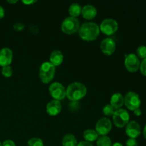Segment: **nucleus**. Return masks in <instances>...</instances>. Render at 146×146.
<instances>
[{"label":"nucleus","mask_w":146,"mask_h":146,"mask_svg":"<svg viewBox=\"0 0 146 146\" xmlns=\"http://www.w3.org/2000/svg\"><path fill=\"white\" fill-rule=\"evenodd\" d=\"M77 144L76 138L73 134H66L62 139V145L64 146H76Z\"/></svg>","instance_id":"nucleus-19"},{"label":"nucleus","mask_w":146,"mask_h":146,"mask_svg":"<svg viewBox=\"0 0 146 146\" xmlns=\"http://www.w3.org/2000/svg\"><path fill=\"white\" fill-rule=\"evenodd\" d=\"M115 109L111 105V104H107L103 108V112H104V115H108V116H110V115H113L114 113H115Z\"/></svg>","instance_id":"nucleus-23"},{"label":"nucleus","mask_w":146,"mask_h":146,"mask_svg":"<svg viewBox=\"0 0 146 146\" xmlns=\"http://www.w3.org/2000/svg\"><path fill=\"white\" fill-rule=\"evenodd\" d=\"M81 14L83 17L86 19H91L96 17L97 14V10L92 4H86L84 7H82Z\"/></svg>","instance_id":"nucleus-15"},{"label":"nucleus","mask_w":146,"mask_h":146,"mask_svg":"<svg viewBox=\"0 0 146 146\" xmlns=\"http://www.w3.org/2000/svg\"><path fill=\"white\" fill-rule=\"evenodd\" d=\"M138 142L135 138H131L127 140L126 146H138Z\"/></svg>","instance_id":"nucleus-27"},{"label":"nucleus","mask_w":146,"mask_h":146,"mask_svg":"<svg viewBox=\"0 0 146 146\" xmlns=\"http://www.w3.org/2000/svg\"><path fill=\"white\" fill-rule=\"evenodd\" d=\"M76 146H94V145H93L91 143L88 142V141H81V142L78 143L77 144Z\"/></svg>","instance_id":"nucleus-30"},{"label":"nucleus","mask_w":146,"mask_h":146,"mask_svg":"<svg viewBox=\"0 0 146 146\" xmlns=\"http://www.w3.org/2000/svg\"><path fill=\"white\" fill-rule=\"evenodd\" d=\"M13 59V53L10 48H3L0 50V66H9Z\"/></svg>","instance_id":"nucleus-13"},{"label":"nucleus","mask_w":146,"mask_h":146,"mask_svg":"<svg viewBox=\"0 0 146 146\" xmlns=\"http://www.w3.org/2000/svg\"><path fill=\"white\" fill-rule=\"evenodd\" d=\"M141 125L138 122L131 121L128 122L125 128V133L131 138H136L141 134Z\"/></svg>","instance_id":"nucleus-11"},{"label":"nucleus","mask_w":146,"mask_h":146,"mask_svg":"<svg viewBox=\"0 0 146 146\" xmlns=\"http://www.w3.org/2000/svg\"><path fill=\"white\" fill-rule=\"evenodd\" d=\"M97 146H111L112 142L109 137L107 135H102L97 139Z\"/></svg>","instance_id":"nucleus-21"},{"label":"nucleus","mask_w":146,"mask_h":146,"mask_svg":"<svg viewBox=\"0 0 146 146\" xmlns=\"http://www.w3.org/2000/svg\"><path fill=\"white\" fill-rule=\"evenodd\" d=\"M134 114H135V115H137V116H140V115H141V114H142V111H141V108H136L135 110H134Z\"/></svg>","instance_id":"nucleus-31"},{"label":"nucleus","mask_w":146,"mask_h":146,"mask_svg":"<svg viewBox=\"0 0 146 146\" xmlns=\"http://www.w3.org/2000/svg\"><path fill=\"white\" fill-rule=\"evenodd\" d=\"M17 1H17V0H15V1H10V0H9L8 2L10 3V4H14V3H17Z\"/></svg>","instance_id":"nucleus-36"},{"label":"nucleus","mask_w":146,"mask_h":146,"mask_svg":"<svg viewBox=\"0 0 146 146\" xmlns=\"http://www.w3.org/2000/svg\"><path fill=\"white\" fill-rule=\"evenodd\" d=\"M113 120L115 126L118 128H123L128 123L130 120V115L128 111L125 109L116 110L113 115Z\"/></svg>","instance_id":"nucleus-5"},{"label":"nucleus","mask_w":146,"mask_h":146,"mask_svg":"<svg viewBox=\"0 0 146 146\" xmlns=\"http://www.w3.org/2000/svg\"><path fill=\"white\" fill-rule=\"evenodd\" d=\"M64 60V55L59 50H54L51 52L50 56V62L54 66H59Z\"/></svg>","instance_id":"nucleus-17"},{"label":"nucleus","mask_w":146,"mask_h":146,"mask_svg":"<svg viewBox=\"0 0 146 146\" xmlns=\"http://www.w3.org/2000/svg\"><path fill=\"white\" fill-rule=\"evenodd\" d=\"M49 93L51 96L54 98V100L60 101L64 99L66 97V88L59 82H54L50 85Z\"/></svg>","instance_id":"nucleus-7"},{"label":"nucleus","mask_w":146,"mask_h":146,"mask_svg":"<svg viewBox=\"0 0 146 146\" xmlns=\"http://www.w3.org/2000/svg\"><path fill=\"white\" fill-rule=\"evenodd\" d=\"M81 10H82V7L81 4L78 3H73L68 8V12L71 14V17L76 18V17H78L81 13Z\"/></svg>","instance_id":"nucleus-20"},{"label":"nucleus","mask_w":146,"mask_h":146,"mask_svg":"<svg viewBox=\"0 0 146 146\" xmlns=\"http://www.w3.org/2000/svg\"><path fill=\"white\" fill-rule=\"evenodd\" d=\"M141 98L139 95L133 91H129L124 97V104L128 109L134 111L141 106Z\"/></svg>","instance_id":"nucleus-6"},{"label":"nucleus","mask_w":146,"mask_h":146,"mask_svg":"<svg viewBox=\"0 0 146 146\" xmlns=\"http://www.w3.org/2000/svg\"><path fill=\"white\" fill-rule=\"evenodd\" d=\"M111 105L115 109H120L124 104V97L120 93H115L111 98Z\"/></svg>","instance_id":"nucleus-16"},{"label":"nucleus","mask_w":146,"mask_h":146,"mask_svg":"<svg viewBox=\"0 0 146 146\" xmlns=\"http://www.w3.org/2000/svg\"><path fill=\"white\" fill-rule=\"evenodd\" d=\"M100 30L106 35L114 34L118 29V24L113 19H105L99 27Z\"/></svg>","instance_id":"nucleus-8"},{"label":"nucleus","mask_w":146,"mask_h":146,"mask_svg":"<svg viewBox=\"0 0 146 146\" xmlns=\"http://www.w3.org/2000/svg\"><path fill=\"white\" fill-rule=\"evenodd\" d=\"M0 146H2V144H1V142H0Z\"/></svg>","instance_id":"nucleus-37"},{"label":"nucleus","mask_w":146,"mask_h":146,"mask_svg":"<svg viewBox=\"0 0 146 146\" xmlns=\"http://www.w3.org/2000/svg\"><path fill=\"white\" fill-rule=\"evenodd\" d=\"M140 69H141V74L146 76V58L143 59V61H141L140 64Z\"/></svg>","instance_id":"nucleus-26"},{"label":"nucleus","mask_w":146,"mask_h":146,"mask_svg":"<svg viewBox=\"0 0 146 146\" xmlns=\"http://www.w3.org/2000/svg\"><path fill=\"white\" fill-rule=\"evenodd\" d=\"M4 14H5V12H4V8L0 5V19H2L4 17Z\"/></svg>","instance_id":"nucleus-32"},{"label":"nucleus","mask_w":146,"mask_h":146,"mask_svg":"<svg viewBox=\"0 0 146 146\" xmlns=\"http://www.w3.org/2000/svg\"><path fill=\"white\" fill-rule=\"evenodd\" d=\"M61 104L59 101L52 100L50 101L46 105V111L50 115H56L61 112Z\"/></svg>","instance_id":"nucleus-14"},{"label":"nucleus","mask_w":146,"mask_h":146,"mask_svg":"<svg viewBox=\"0 0 146 146\" xmlns=\"http://www.w3.org/2000/svg\"><path fill=\"white\" fill-rule=\"evenodd\" d=\"M143 135H144V137L146 138V125L145 126V128H144L143 129Z\"/></svg>","instance_id":"nucleus-35"},{"label":"nucleus","mask_w":146,"mask_h":146,"mask_svg":"<svg viewBox=\"0 0 146 146\" xmlns=\"http://www.w3.org/2000/svg\"><path fill=\"white\" fill-rule=\"evenodd\" d=\"M80 28L79 21L77 18L68 17L63 21L61 24V29L67 34H72L78 31Z\"/></svg>","instance_id":"nucleus-4"},{"label":"nucleus","mask_w":146,"mask_h":146,"mask_svg":"<svg viewBox=\"0 0 146 146\" xmlns=\"http://www.w3.org/2000/svg\"><path fill=\"white\" fill-rule=\"evenodd\" d=\"M1 73H2L3 76L5 77H10L12 75V68L10 66H4L1 69Z\"/></svg>","instance_id":"nucleus-25"},{"label":"nucleus","mask_w":146,"mask_h":146,"mask_svg":"<svg viewBox=\"0 0 146 146\" xmlns=\"http://www.w3.org/2000/svg\"><path fill=\"white\" fill-rule=\"evenodd\" d=\"M87 88L81 82H73L68 86L66 89V96L72 101H77L86 96Z\"/></svg>","instance_id":"nucleus-2"},{"label":"nucleus","mask_w":146,"mask_h":146,"mask_svg":"<svg viewBox=\"0 0 146 146\" xmlns=\"http://www.w3.org/2000/svg\"><path fill=\"white\" fill-rule=\"evenodd\" d=\"M140 60L138 57L134 54H130L125 56V68L130 72H135L140 68Z\"/></svg>","instance_id":"nucleus-10"},{"label":"nucleus","mask_w":146,"mask_h":146,"mask_svg":"<svg viewBox=\"0 0 146 146\" xmlns=\"http://www.w3.org/2000/svg\"><path fill=\"white\" fill-rule=\"evenodd\" d=\"M101 49L106 55H111L115 50V42L111 38H106L101 41Z\"/></svg>","instance_id":"nucleus-12"},{"label":"nucleus","mask_w":146,"mask_h":146,"mask_svg":"<svg viewBox=\"0 0 146 146\" xmlns=\"http://www.w3.org/2000/svg\"><path fill=\"white\" fill-rule=\"evenodd\" d=\"M44 142L41 138H31L29 140L28 146H44Z\"/></svg>","instance_id":"nucleus-22"},{"label":"nucleus","mask_w":146,"mask_h":146,"mask_svg":"<svg viewBox=\"0 0 146 146\" xmlns=\"http://www.w3.org/2000/svg\"><path fill=\"white\" fill-rule=\"evenodd\" d=\"M112 128V122L109 118H102L98 120L96 125V131L98 135H106Z\"/></svg>","instance_id":"nucleus-9"},{"label":"nucleus","mask_w":146,"mask_h":146,"mask_svg":"<svg viewBox=\"0 0 146 146\" xmlns=\"http://www.w3.org/2000/svg\"><path fill=\"white\" fill-rule=\"evenodd\" d=\"M25 27L24 24L21 22H17L16 24H14V29L17 31H21Z\"/></svg>","instance_id":"nucleus-28"},{"label":"nucleus","mask_w":146,"mask_h":146,"mask_svg":"<svg viewBox=\"0 0 146 146\" xmlns=\"http://www.w3.org/2000/svg\"><path fill=\"white\" fill-rule=\"evenodd\" d=\"M2 146H16L15 143L11 140H6L2 143Z\"/></svg>","instance_id":"nucleus-29"},{"label":"nucleus","mask_w":146,"mask_h":146,"mask_svg":"<svg viewBox=\"0 0 146 146\" xmlns=\"http://www.w3.org/2000/svg\"><path fill=\"white\" fill-rule=\"evenodd\" d=\"M83 136H84L86 141H88V142L91 143L93 142V141H96L98 139V134L97 133V132L95 130L87 129L84 132Z\"/></svg>","instance_id":"nucleus-18"},{"label":"nucleus","mask_w":146,"mask_h":146,"mask_svg":"<svg viewBox=\"0 0 146 146\" xmlns=\"http://www.w3.org/2000/svg\"><path fill=\"white\" fill-rule=\"evenodd\" d=\"M99 33V27L94 22L84 23L78 29L80 37L85 41H94L98 37Z\"/></svg>","instance_id":"nucleus-1"},{"label":"nucleus","mask_w":146,"mask_h":146,"mask_svg":"<svg viewBox=\"0 0 146 146\" xmlns=\"http://www.w3.org/2000/svg\"><path fill=\"white\" fill-rule=\"evenodd\" d=\"M137 56L139 58L145 59L146 58V46L144 45H141L137 48Z\"/></svg>","instance_id":"nucleus-24"},{"label":"nucleus","mask_w":146,"mask_h":146,"mask_svg":"<svg viewBox=\"0 0 146 146\" xmlns=\"http://www.w3.org/2000/svg\"><path fill=\"white\" fill-rule=\"evenodd\" d=\"M55 72V66L49 61H46L40 66L38 75L42 82L48 84L54 78Z\"/></svg>","instance_id":"nucleus-3"},{"label":"nucleus","mask_w":146,"mask_h":146,"mask_svg":"<svg viewBox=\"0 0 146 146\" xmlns=\"http://www.w3.org/2000/svg\"><path fill=\"white\" fill-rule=\"evenodd\" d=\"M111 146H123V145L121 143L116 142V143H114L113 144H112V145Z\"/></svg>","instance_id":"nucleus-34"},{"label":"nucleus","mask_w":146,"mask_h":146,"mask_svg":"<svg viewBox=\"0 0 146 146\" xmlns=\"http://www.w3.org/2000/svg\"><path fill=\"white\" fill-rule=\"evenodd\" d=\"M35 2H36V1H33V0H31V1H23V3H24V4H34V3Z\"/></svg>","instance_id":"nucleus-33"}]
</instances>
